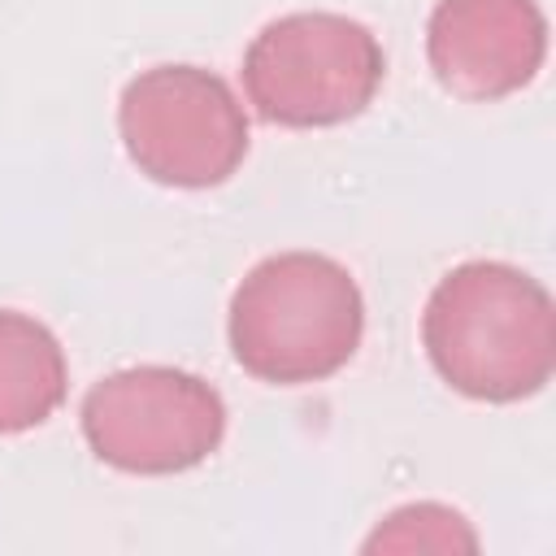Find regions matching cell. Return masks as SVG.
<instances>
[{"instance_id": "ba28073f", "label": "cell", "mask_w": 556, "mask_h": 556, "mask_svg": "<svg viewBox=\"0 0 556 556\" xmlns=\"http://www.w3.org/2000/svg\"><path fill=\"white\" fill-rule=\"evenodd\" d=\"M361 547L365 552H452L456 556V552H478V534L465 513L421 500V504H404V508L387 513Z\"/></svg>"}, {"instance_id": "277c9868", "label": "cell", "mask_w": 556, "mask_h": 556, "mask_svg": "<svg viewBox=\"0 0 556 556\" xmlns=\"http://www.w3.org/2000/svg\"><path fill=\"white\" fill-rule=\"evenodd\" d=\"M117 135L130 165L182 191L226 182L248 156V113L226 78L200 65H152L122 87Z\"/></svg>"}, {"instance_id": "7a4b0ae2", "label": "cell", "mask_w": 556, "mask_h": 556, "mask_svg": "<svg viewBox=\"0 0 556 556\" xmlns=\"http://www.w3.org/2000/svg\"><path fill=\"white\" fill-rule=\"evenodd\" d=\"M365 300L356 278L321 252H278L230 295L226 339L243 374L274 387L334 378L361 348Z\"/></svg>"}, {"instance_id": "3957f363", "label": "cell", "mask_w": 556, "mask_h": 556, "mask_svg": "<svg viewBox=\"0 0 556 556\" xmlns=\"http://www.w3.org/2000/svg\"><path fill=\"white\" fill-rule=\"evenodd\" d=\"M387 74L378 35L326 9L265 22L243 52L248 104L287 130H321L361 117Z\"/></svg>"}, {"instance_id": "5b68a950", "label": "cell", "mask_w": 556, "mask_h": 556, "mask_svg": "<svg viewBox=\"0 0 556 556\" xmlns=\"http://www.w3.org/2000/svg\"><path fill=\"white\" fill-rule=\"evenodd\" d=\"M83 439L109 469L165 478L195 469L226 439L222 391L174 365H130L83 395Z\"/></svg>"}, {"instance_id": "6da1fadb", "label": "cell", "mask_w": 556, "mask_h": 556, "mask_svg": "<svg viewBox=\"0 0 556 556\" xmlns=\"http://www.w3.org/2000/svg\"><path fill=\"white\" fill-rule=\"evenodd\" d=\"M434 374L482 404L539 395L556 369V304L547 287L504 261L447 269L421 313Z\"/></svg>"}, {"instance_id": "52a82bcc", "label": "cell", "mask_w": 556, "mask_h": 556, "mask_svg": "<svg viewBox=\"0 0 556 556\" xmlns=\"http://www.w3.org/2000/svg\"><path fill=\"white\" fill-rule=\"evenodd\" d=\"M70 391L61 339L30 313L0 308V434L43 426Z\"/></svg>"}, {"instance_id": "8992f818", "label": "cell", "mask_w": 556, "mask_h": 556, "mask_svg": "<svg viewBox=\"0 0 556 556\" xmlns=\"http://www.w3.org/2000/svg\"><path fill=\"white\" fill-rule=\"evenodd\" d=\"M547 56V17L534 0H439L426 22V61L456 100H504L534 83Z\"/></svg>"}]
</instances>
